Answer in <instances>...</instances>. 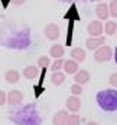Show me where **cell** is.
Here are the masks:
<instances>
[{
    "label": "cell",
    "instance_id": "obj_1",
    "mask_svg": "<svg viewBox=\"0 0 117 125\" xmlns=\"http://www.w3.org/2000/svg\"><path fill=\"white\" fill-rule=\"evenodd\" d=\"M12 114L13 115H10L9 118L16 125H40L42 122V118L39 115L35 104H27Z\"/></svg>",
    "mask_w": 117,
    "mask_h": 125
},
{
    "label": "cell",
    "instance_id": "obj_2",
    "mask_svg": "<svg viewBox=\"0 0 117 125\" xmlns=\"http://www.w3.org/2000/svg\"><path fill=\"white\" fill-rule=\"evenodd\" d=\"M98 106L105 112L117 111V89H103L95 95Z\"/></svg>",
    "mask_w": 117,
    "mask_h": 125
},
{
    "label": "cell",
    "instance_id": "obj_3",
    "mask_svg": "<svg viewBox=\"0 0 117 125\" xmlns=\"http://www.w3.org/2000/svg\"><path fill=\"white\" fill-rule=\"evenodd\" d=\"M111 56H113V50L110 46H100V48H97L95 52H94V59L97 61V62L103 63V62H108L110 59H111Z\"/></svg>",
    "mask_w": 117,
    "mask_h": 125
},
{
    "label": "cell",
    "instance_id": "obj_4",
    "mask_svg": "<svg viewBox=\"0 0 117 125\" xmlns=\"http://www.w3.org/2000/svg\"><path fill=\"white\" fill-rule=\"evenodd\" d=\"M87 33L90 36H101L104 33V25L100 20H92L87 26Z\"/></svg>",
    "mask_w": 117,
    "mask_h": 125
},
{
    "label": "cell",
    "instance_id": "obj_5",
    "mask_svg": "<svg viewBox=\"0 0 117 125\" xmlns=\"http://www.w3.org/2000/svg\"><path fill=\"white\" fill-rule=\"evenodd\" d=\"M65 106H66V109H68L69 112H78V111L81 109V99H79V96L71 95L69 98H66Z\"/></svg>",
    "mask_w": 117,
    "mask_h": 125
},
{
    "label": "cell",
    "instance_id": "obj_6",
    "mask_svg": "<svg viewBox=\"0 0 117 125\" xmlns=\"http://www.w3.org/2000/svg\"><path fill=\"white\" fill-rule=\"evenodd\" d=\"M104 43H105V39L104 36H91L85 40V46H87V49L90 50H95L97 48H100V46H103Z\"/></svg>",
    "mask_w": 117,
    "mask_h": 125
},
{
    "label": "cell",
    "instance_id": "obj_7",
    "mask_svg": "<svg viewBox=\"0 0 117 125\" xmlns=\"http://www.w3.org/2000/svg\"><path fill=\"white\" fill-rule=\"evenodd\" d=\"M45 36L49 40H56L61 36V30L55 23H49V25L45 26Z\"/></svg>",
    "mask_w": 117,
    "mask_h": 125
},
{
    "label": "cell",
    "instance_id": "obj_8",
    "mask_svg": "<svg viewBox=\"0 0 117 125\" xmlns=\"http://www.w3.org/2000/svg\"><path fill=\"white\" fill-rule=\"evenodd\" d=\"M95 13H97V17L100 20H107L108 16H110V9H108V4H105L103 1H100L95 7Z\"/></svg>",
    "mask_w": 117,
    "mask_h": 125
},
{
    "label": "cell",
    "instance_id": "obj_9",
    "mask_svg": "<svg viewBox=\"0 0 117 125\" xmlns=\"http://www.w3.org/2000/svg\"><path fill=\"white\" fill-rule=\"evenodd\" d=\"M66 119H68V109H61L53 115L52 125H66Z\"/></svg>",
    "mask_w": 117,
    "mask_h": 125
},
{
    "label": "cell",
    "instance_id": "obj_10",
    "mask_svg": "<svg viewBox=\"0 0 117 125\" xmlns=\"http://www.w3.org/2000/svg\"><path fill=\"white\" fill-rule=\"evenodd\" d=\"M78 69H79V66H78V62L75 59H68V61H65L64 62V72L65 73H68V75H75L78 72Z\"/></svg>",
    "mask_w": 117,
    "mask_h": 125
},
{
    "label": "cell",
    "instance_id": "obj_11",
    "mask_svg": "<svg viewBox=\"0 0 117 125\" xmlns=\"http://www.w3.org/2000/svg\"><path fill=\"white\" fill-rule=\"evenodd\" d=\"M74 81L75 83H79V85H85L90 82V73L88 71L85 69H78V72L74 75Z\"/></svg>",
    "mask_w": 117,
    "mask_h": 125
},
{
    "label": "cell",
    "instance_id": "obj_12",
    "mask_svg": "<svg viewBox=\"0 0 117 125\" xmlns=\"http://www.w3.org/2000/svg\"><path fill=\"white\" fill-rule=\"evenodd\" d=\"M22 101H23V94L20 91H17V89H13V91H10L7 94V102L10 105H17Z\"/></svg>",
    "mask_w": 117,
    "mask_h": 125
},
{
    "label": "cell",
    "instance_id": "obj_13",
    "mask_svg": "<svg viewBox=\"0 0 117 125\" xmlns=\"http://www.w3.org/2000/svg\"><path fill=\"white\" fill-rule=\"evenodd\" d=\"M4 79H6L7 83H17L19 79H20V73L16 69H10L4 73Z\"/></svg>",
    "mask_w": 117,
    "mask_h": 125
},
{
    "label": "cell",
    "instance_id": "obj_14",
    "mask_svg": "<svg viewBox=\"0 0 117 125\" xmlns=\"http://www.w3.org/2000/svg\"><path fill=\"white\" fill-rule=\"evenodd\" d=\"M71 58H72V59H75L77 62H84V61H85V58H87L85 50L81 49V48H74V49L71 50Z\"/></svg>",
    "mask_w": 117,
    "mask_h": 125
},
{
    "label": "cell",
    "instance_id": "obj_15",
    "mask_svg": "<svg viewBox=\"0 0 117 125\" xmlns=\"http://www.w3.org/2000/svg\"><path fill=\"white\" fill-rule=\"evenodd\" d=\"M38 75H39V69L36 66H33V65L26 66L25 71H23V76H25L26 79H35Z\"/></svg>",
    "mask_w": 117,
    "mask_h": 125
},
{
    "label": "cell",
    "instance_id": "obj_16",
    "mask_svg": "<svg viewBox=\"0 0 117 125\" xmlns=\"http://www.w3.org/2000/svg\"><path fill=\"white\" fill-rule=\"evenodd\" d=\"M51 82L53 85H56V86H59V85H62L65 82V73L64 72H59V71H55L51 76Z\"/></svg>",
    "mask_w": 117,
    "mask_h": 125
},
{
    "label": "cell",
    "instance_id": "obj_17",
    "mask_svg": "<svg viewBox=\"0 0 117 125\" xmlns=\"http://www.w3.org/2000/svg\"><path fill=\"white\" fill-rule=\"evenodd\" d=\"M64 53H65V49L62 45H52L51 50H49V55H51L52 58H55V59L56 58H62Z\"/></svg>",
    "mask_w": 117,
    "mask_h": 125
},
{
    "label": "cell",
    "instance_id": "obj_18",
    "mask_svg": "<svg viewBox=\"0 0 117 125\" xmlns=\"http://www.w3.org/2000/svg\"><path fill=\"white\" fill-rule=\"evenodd\" d=\"M117 32V23L116 22H105L104 25V33L107 36H113Z\"/></svg>",
    "mask_w": 117,
    "mask_h": 125
},
{
    "label": "cell",
    "instance_id": "obj_19",
    "mask_svg": "<svg viewBox=\"0 0 117 125\" xmlns=\"http://www.w3.org/2000/svg\"><path fill=\"white\" fill-rule=\"evenodd\" d=\"M81 124V118L77 114H68V119H66V125H79Z\"/></svg>",
    "mask_w": 117,
    "mask_h": 125
},
{
    "label": "cell",
    "instance_id": "obj_20",
    "mask_svg": "<svg viewBox=\"0 0 117 125\" xmlns=\"http://www.w3.org/2000/svg\"><path fill=\"white\" fill-rule=\"evenodd\" d=\"M64 59L62 58H56L55 59V62L51 65V69H52V72H55V71H61L62 68H64Z\"/></svg>",
    "mask_w": 117,
    "mask_h": 125
},
{
    "label": "cell",
    "instance_id": "obj_21",
    "mask_svg": "<svg viewBox=\"0 0 117 125\" xmlns=\"http://www.w3.org/2000/svg\"><path fill=\"white\" fill-rule=\"evenodd\" d=\"M49 65H51V61H49L48 56H40V58L38 59V66L42 68V69H46Z\"/></svg>",
    "mask_w": 117,
    "mask_h": 125
},
{
    "label": "cell",
    "instance_id": "obj_22",
    "mask_svg": "<svg viewBox=\"0 0 117 125\" xmlns=\"http://www.w3.org/2000/svg\"><path fill=\"white\" fill-rule=\"evenodd\" d=\"M71 94L79 96V95L82 94V85H79V83H74V85H71Z\"/></svg>",
    "mask_w": 117,
    "mask_h": 125
},
{
    "label": "cell",
    "instance_id": "obj_23",
    "mask_svg": "<svg viewBox=\"0 0 117 125\" xmlns=\"http://www.w3.org/2000/svg\"><path fill=\"white\" fill-rule=\"evenodd\" d=\"M108 9H110V16L117 17V0H111V3L108 4Z\"/></svg>",
    "mask_w": 117,
    "mask_h": 125
},
{
    "label": "cell",
    "instance_id": "obj_24",
    "mask_svg": "<svg viewBox=\"0 0 117 125\" xmlns=\"http://www.w3.org/2000/svg\"><path fill=\"white\" fill-rule=\"evenodd\" d=\"M108 82H110V85H111V86L117 88V73H111L110 78H108Z\"/></svg>",
    "mask_w": 117,
    "mask_h": 125
},
{
    "label": "cell",
    "instance_id": "obj_25",
    "mask_svg": "<svg viewBox=\"0 0 117 125\" xmlns=\"http://www.w3.org/2000/svg\"><path fill=\"white\" fill-rule=\"evenodd\" d=\"M7 102V95L4 94V91H0V106H3Z\"/></svg>",
    "mask_w": 117,
    "mask_h": 125
},
{
    "label": "cell",
    "instance_id": "obj_26",
    "mask_svg": "<svg viewBox=\"0 0 117 125\" xmlns=\"http://www.w3.org/2000/svg\"><path fill=\"white\" fill-rule=\"evenodd\" d=\"M26 0H12L13 4H16V6H20V4H23Z\"/></svg>",
    "mask_w": 117,
    "mask_h": 125
},
{
    "label": "cell",
    "instance_id": "obj_27",
    "mask_svg": "<svg viewBox=\"0 0 117 125\" xmlns=\"http://www.w3.org/2000/svg\"><path fill=\"white\" fill-rule=\"evenodd\" d=\"M85 125H100V124H97V122H94V121H88Z\"/></svg>",
    "mask_w": 117,
    "mask_h": 125
},
{
    "label": "cell",
    "instance_id": "obj_28",
    "mask_svg": "<svg viewBox=\"0 0 117 125\" xmlns=\"http://www.w3.org/2000/svg\"><path fill=\"white\" fill-rule=\"evenodd\" d=\"M114 61H116V65H117V48L114 50Z\"/></svg>",
    "mask_w": 117,
    "mask_h": 125
},
{
    "label": "cell",
    "instance_id": "obj_29",
    "mask_svg": "<svg viewBox=\"0 0 117 125\" xmlns=\"http://www.w3.org/2000/svg\"><path fill=\"white\" fill-rule=\"evenodd\" d=\"M97 1H103V0H97Z\"/></svg>",
    "mask_w": 117,
    "mask_h": 125
},
{
    "label": "cell",
    "instance_id": "obj_30",
    "mask_svg": "<svg viewBox=\"0 0 117 125\" xmlns=\"http://www.w3.org/2000/svg\"><path fill=\"white\" fill-rule=\"evenodd\" d=\"M116 33H117V32H116Z\"/></svg>",
    "mask_w": 117,
    "mask_h": 125
}]
</instances>
